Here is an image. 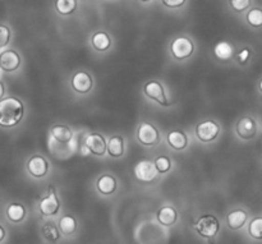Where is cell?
<instances>
[{
	"label": "cell",
	"mask_w": 262,
	"mask_h": 244,
	"mask_svg": "<svg viewBox=\"0 0 262 244\" xmlns=\"http://www.w3.org/2000/svg\"><path fill=\"white\" fill-rule=\"evenodd\" d=\"M77 220L76 217L72 216V215H64L63 217H60L58 223V228H59V232L64 235H72L77 232Z\"/></svg>",
	"instance_id": "19"
},
{
	"label": "cell",
	"mask_w": 262,
	"mask_h": 244,
	"mask_svg": "<svg viewBox=\"0 0 262 244\" xmlns=\"http://www.w3.org/2000/svg\"><path fill=\"white\" fill-rule=\"evenodd\" d=\"M56 12L60 13L61 15H69L76 10L77 2L76 0H58L55 3Z\"/></svg>",
	"instance_id": "26"
},
{
	"label": "cell",
	"mask_w": 262,
	"mask_h": 244,
	"mask_svg": "<svg viewBox=\"0 0 262 244\" xmlns=\"http://www.w3.org/2000/svg\"><path fill=\"white\" fill-rule=\"evenodd\" d=\"M169 146L177 151H182L188 146V137L182 130H173L166 137Z\"/></svg>",
	"instance_id": "17"
},
{
	"label": "cell",
	"mask_w": 262,
	"mask_h": 244,
	"mask_svg": "<svg viewBox=\"0 0 262 244\" xmlns=\"http://www.w3.org/2000/svg\"><path fill=\"white\" fill-rule=\"evenodd\" d=\"M154 165H155L158 174H165L171 169V160L168 156H159V158H156V160L154 161Z\"/></svg>",
	"instance_id": "27"
},
{
	"label": "cell",
	"mask_w": 262,
	"mask_h": 244,
	"mask_svg": "<svg viewBox=\"0 0 262 244\" xmlns=\"http://www.w3.org/2000/svg\"><path fill=\"white\" fill-rule=\"evenodd\" d=\"M84 147L95 156H104L106 153V140L100 133H90L84 138Z\"/></svg>",
	"instance_id": "7"
},
{
	"label": "cell",
	"mask_w": 262,
	"mask_h": 244,
	"mask_svg": "<svg viewBox=\"0 0 262 244\" xmlns=\"http://www.w3.org/2000/svg\"><path fill=\"white\" fill-rule=\"evenodd\" d=\"M237 135L238 137L242 138L245 141L252 140L253 137L257 133V125H256V122L252 119V118L245 117L242 119H239V122L237 123Z\"/></svg>",
	"instance_id": "12"
},
{
	"label": "cell",
	"mask_w": 262,
	"mask_h": 244,
	"mask_svg": "<svg viewBox=\"0 0 262 244\" xmlns=\"http://www.w3.org/2000/svg\"><path fill=\"white\" fill-rule=\"evenodd\" d=\"M49 163L43 156L35 155L28 160L27 171L35 178H42L49 171Z\"/></svg>",
	"instance_id": "10"
},
{
	"label": "cell",
	"mask_w": 262,
	"mask_h": 244,
	"mask_svg": "<svg viewBox=\"0 0 262 244\" xmlns=\"http://www.w3.org/2000/svg\"><path fill=\"white\" fill-rule=\"evenodd\" d=\"M250 54L251 53L248 49H243V50L238 54V61H239L241 64H245L246 61L248 60V58H250Z\"/></svg>",
	"instance_id": "32"
},
{
	"label": "cell",
	"mask_w": 262,
	"mask_h": 244,
	"mask_svg": "<svg viewBox=\"0 0 262 244\" xmlns=\"http://www.w3.org/2000/svg\"><path fill=\"white\" fill-rule=\"evenodd\" d=\"M194 229L199 233L201 237L211 239V238L216 237V234L220 230V223L216 219V216L211 214L202 215L197 223L194 224Z\"/></svg>",
	"instance_id": "2"
},
{
	"label": "cell",
	"mask_w": 262,
	"mask_h": 244,
	"mask_svg": "<svg viewBox=\"0 0 262 244\" xmlns=\"http://www.w3.org/2000/svg\"><path fill=\"white\" fill-rule=\"evenodd\" d=\"M106 152L113 158H122L124 155V140L122 136H113L106 142Z\"/></svg>",
	"instance_id": "18"
},
{
	"label": "cell",
	"mask_w": 262,
	"mask_h": 244,
	"mask_svg": "<svg viewBox=\"0 0 262 244\" xmlns=\"http://www.w3.org/2000/svg\"><path fill=\"white\" fill-rule=\"evenodd\" d=\"M220 125L214 120H205L196 127V136L201 142H211L219 136Z\"/></svg>",
	"instance_id": "6"
},
{
	"label": "cell",
	"mask_w": 262,
	"mask_h": 244,
	"mask_svg": "<svg viewBox=\"0 0 262 244\" xmlns=\"http://www.w3.org/2000/svg\"><path fill=\"white\" fill-rule=\"evenodd\" d=\"M7 217L15 224L23 221L26 217V207L22 204H10L7 207Z\"/></svg>",
	"instance_id": "22"
},
{
	"label": "cell",
	"mask_w": 262,
	"mask_h": 244,
	"mask_svg": "<svg viewBox=\"0 0 262 244\" xmlns=\"http://www.w3.org/2000/svg\"><path fill=\"white\" fill-rule=\"evenodd\" d=\"M145 94L146 96L150 97L151 100L156 101L163 106H170V101L165 95L163 84L158 81H150L145 84Z\"/></svg>",
	"instance_id": "9"
},
{
	"label": "cell",
	"mask_w": 262,
	"mask_h": 244,
	"mask_svg": "<svg viewBox=\"0 0 262 244\" xmlns=\"http://www.w3.org/2000/svg\"><path fill=\"white\" fill-rule=\"evenodd\" d=\"M49 150L51 151L53 155H60V153L68 155V152H74L76 143H74V140L69 143H59L54 141L51 137H49Z\"/></svg>",
	"instance_id": "21"
},
{
	"label": "cell",
	"mask_w": 262,
	"mask_h": 244,
	"mask_svg": "<svg viewBox=\"0 0 262 244\" xmlns=\"http://www.w3.org/2000/svg\"><path fill=\"white\" fill-rule=\"evenodd\" d=\"M42 237L49 243L54 244L60 239V232H59L58 227L53 221H48L42 227Z\"/></svg>",
	"instance_id": "25"
},
{
	"label": "cell",
	"mask_w": 262,
	"mask_h": 244,
	"mask_svg": "<svg viewBox=\"0 0 262 244\" xmlns=\"http://www.w3.org/2000/svg\"><path fill=\"white\" fill-rule=\"evenodd\" d=\"M164 5H166V7H170V8H178V7H182L183 4H186V2L184 0H165V2H163Z\"/></svg>",
	"instance_id": "33"
},
{
	"label": "cell",
	"mask_w": 262,
	"mask_h": 244,
	"mask_svg": "<svg viewBox=\"0 0 262 244\" xmlns=\"http://www.w3.org/2000/svg\"><path fill=\"white\" fill-rule=\"evenodd\" d=\"M92 84H94L92 77L90 76L87 72H77L73 76V78H72V88H73L77 94H87V92L91 91Z\"/></svg>",
	"instance_id": "11"
},
{
	"label": "cell",
	"mask_w": 262,
	"mask_h": 244,
	"mask_svg": "<svg viewBox=\"0 0 262 244\" xmlns=\"http://www.w3.org/2000/svg\"><path fill=\"white\" fill-rule=\"evenodd\" d=\"M38 210L43 216H54L60 210V201H59L58 193L53 186H49L48 196L41 199L38 204Z\"/></svg>",
	"instance_id": "4"
},
{
	"label": "cell",
	"mask_w": 262,
	"mask_h": 244,
	"mask_svg": "<svg viewBox=\"0 0 262 244\" xmlns=\"http://www.w3.org/2000/svg\"><path fill=\"white\" fill-rule=\"evenodd\" d=\"M228 227L232 230H238L241 228H243V225L247 221V212L243 211V210H235L232 211L227 217Z\"/></svg>",
	"instance_id": "20"
},
{
	"label": "cell",
	"mask_w": 262,
	"mask_h": 244,
	"mask_svg": "<svg viewBox=\"0 0 262 244\" xmlns=\"http://www.w3.org/2000/svg\"><path fill=\"white\" fill-rule=\"evenodd\" d=\"M251 2L250 0H232L230 5L234 8L235 12H243L245 9H247L250 7Z\"/></svg>",
	"instance_id": "31"
},
{
	"label": "cell",
	"mask_w": 262,
	"mask_h": 244,
	"mask_svg": "<svg viewBox=\"0 0 262 244\" xmlns=\"http://www.w3.org/2000/svg\"><path fill=\"white\" fill-rule=\"evenodd\" d=\"M10 30L4 25H0V49L5 48L9 43Z\"/></svg>",
	"instance_id": "30"
},
{
	"label": "cell",
	"mask_w": 262,
	"mask_h": 244,
	"mask_svg": "<svg viewBox=\"0 0 262 244\" xmlns=\"http://www.w3.org/2000/svg\"><path fill=\"white\" fill-rule=\"evenodd\" d=\"M247 22L255 28L261 27L262 26V10L260 9V8H253V9H251L250 12H248Z\"/></svg>",
	"instance_id": "28"
},
{
	"label": "cell",
	"mask_w": 262,
	"mask_h": 244,
	"mask_svg": "<svg viewBox=\"0 0 262 244\" xmlns=\"http://www.w3.org/2000/svg\"><path fill=\"white\" fill-rule=\"evenodd\" d=\"M248 233L252 238L260 240L262 238V219L261 217H256L250 223V228H248Z\"/></svg>",
	"instance_id": "29"
},
{
	"label": "cell",
	"mask_w": 262,
	"mask_h": 244,
	"mask_svg": "<svg viewBox=\"0 0 262 244\" xmlns=\"http://www.w3.org/2000/svg\"><path fill=\"white\" fill-rule=\"evenodd\" d=\"M96 188L104 196H110L114 193L118 188V182L110 174H104L96 181Z\"/></svg>",
	"instance_id": "14"
},
{
	"label": "cell",
	"mask_w": 262,
	"mask_h": 244,
	"mask_svg": "<svg viewBox=\"0 0 262 244\" xmlns=\"http://www.w3.org/2000/svg\"><path fill=\"white\" fill-rule=\"evenodd\" d=\"M91 43L97 51H105L110 48L112 45V38L104 31H100V32H96L91 38Z\"/></svg>",
	"instance_id": "23"
},
{
	"label": "cell",
	"mask_w": 262,
	"mask_h": 244,
	"mask_svg": "<svg viewBox=\"0 0 262 244\" xmlns=\"http://www.w3.org/2000/svg\"><path fill=\"white\" fill-rule=\"evenodd\" d=\"M171 55L178 60H184L192 56L194 53V45L191 38L188 37H177L170 45Z\"/></svg>",
	"instance_id": "5"
},
{
	"label": "cell",
	"mask_w": 262,
	"mask_h": 244,
	"mask_svg": "<svg viewBox=\"0 0 262 244\" xmlns=\"http://www.w3.org/2000/svg\"><path fill=\"white\" fill-rule=\"evenodd\" d=\"M4 92H5V87L4 84H3V82L0 81V100H2L3 96H4Z\"/></svg>",
	"instance_id": "35"
},
{
	"label": "cell",
	"mask_w": 262,
	"mask_h": 244,
	"mask_svg": "<svg viewBox=\"0 0 262 244\" xmlns=\"http://www.w3.org/2000/svg\"><path fill=\"white\" fill-rule=\"evenodd\" d=\"M137 140L141 145L152 147L160 142V132L154 124L148 122H143L137 128Z\"/></svg>",
	"instance_id": "3"
},
{
	"label": "cell",
	"mask_w": 262,
	"mask_h": 244,
	"mask_svg": "<svg viewBox=\"0 0 262 244\" xmlns=\"http://www.w3.org/2000/svg\"><path fill=\"white\" fill-rule=\"evenodd\" d=\"M234 53V48L232 43L227 42V41H220L215 45L214 54L219 60H229Z\"/></svg>",
	"instance_id": "24"
},
{
	"label": "cell",
	"mask_w": 262,
	"mask_h": 244,
	"mask_svg": "<svg viewBox=\"0 0 262 244\" xmlns=\"http://www.w3.org/2000/svg\"><path fill=\"white\" fill-rule=\"evenodd\" d=\"M135 175L136 178L140 182H145V183H150L158 175V171H156L155 165H154L152 161L150 160H141L138 161L135 165Z\"/></svg>",
	"instance_id": "8"
},
{
	"label": "cell",
	"mask_w": 262,
	"mask_h": 244,
	"mask_svg": "<svg viewBox=\"0 0 262 244\" xmlns=\"http://www.w3.org/2000/svg\"><path fill=\"white\" fill-rule=\"evenodd\" d=\"M5 239V229L0 225V243Z\"/></svg>",
	"instance_id": "34"
},
{
	"label": "cell",
	"mask_w": 262,
	"mask_h": 244,
	"mask_svg": "<svg viewBox=\"0 0 262 244\" xmlns=\"http://www.w3.org/2000/svg\"><path fill=\"white\" fill-rule=\"evenodd\" d=\"M49 137H51L54 141L59 143H69L74 140L73 130L69 127H67V125H54L51 128Z\"/></svg>",
	"instance_id": "15"
},
{
	"label": "cell",
	"mask_w": 262,
	"mask_h": 244,
	"mask_svg": "<svg viewBox=\"0 0 262 244\" xmlns=\"http://www.w3.org/2000/svg\"><path fill=\"white\" fill-rule=\"evenodd\" d=\"M158 221L164 227H173L178 220V212L171 206H163L156 214Z\"/></svg>",
	"instance_id": "16"
},
{
	"label": "cell",
	"mask_w": 262,
	"mask_h": 244,
	"mask_svg": "<svg viewBox=\"0 0 262 244\" xmlns=\"http://www.w3.org/2000/svg\"><path fill=\"white\" fill-rule=\"evenodd\" d=\"M25 115V105L17 97H5L0 100V125L12 128L19 124Z\"/></svg>",
	"instance_id": "1"
},
{
	"label": "cell",
	"mask_w": 262,
	"mask_h": 244,
	"mask_svg": "<svg viewBox=\"0 0 262 244\" xmlns=\"http://www.w3.org/2000/svg\"><path fill=\"white\" fill-rule=\"evenodd\" d=\"M20 56L14 50H4L0 54V69L4 72H14L19 68Z\"/></svg>",
	"instance_id": "13"
}]
</instances>
